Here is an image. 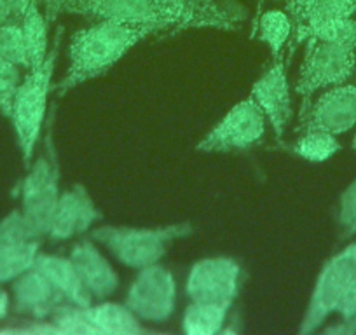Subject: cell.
<instances>
[{"instance_id":"obj_1","label":"cell","mask_w":356,"mask_h":335,"mask_svg":"<svg viewBox=\"0 0 356 335\" xmlns=\"http://www.w3.org/2000/svg\"><path fill=\"white\" fill-rule=\"evenodd\" d=\"M156 32L159 30L154 26L126 25L111 19H100L97 25L77 30L68 46V72L56 84V90L63 95L82 82L107 74L136 44Z\"/></svg>"},{"instance_id":"obj_16","label":"cell","mask_w":356,"mask_h":335,"mask_svg":"<svg viewBox=\"0 0 356 335\" xmlns=\"http://www.w3.org/2000/svg\"><path fill=\"white\" fill-rule=\"evenodd\" d=\"M13 293H15L16 311L35 314V316L53 314L65 300L53 283L35 268L15 279Z\"/></svg>"},{"instance_id":"obj_20","label":"cell","mask_w":356,"mask_h":335,"mask_svg":"<svg viewBox=\"0 0 356 335\" xmlns=\"http://www.w3.org/2000/svg\"><path fill=\"white\" fill-rule=\"evenodd\" d=\"M356 13V0H316L311 8L306 22L300 28L296 30V46L302 40L309 39L311 32L328 22L341 18H353Z\"/></svg>"},{"instance_id":"obj_21","label":"cell","mask_w":356,"mask_h":335,"mask_svg":"<svg viewBox=\"0 0 356 335\" xmlns=\"http://www.w3.org/2000/svg\"><path fill=\"white\" fill-rule=\"evenodd\" d=\"M40 241L37 238H29L11 248L8 254L0 257V285L18 279L35 264L39 255Z\"/></svg>"},{"instance_id":"obj_11","label":"cell","mask_w":356,"mask_h":335,"mask_svg":"<svg viewBox=\"0 0 356 335\" xmlns=\"http://www.w3.org/2000/svg\"><path fill=\"white\" fill-rule=\"evenodd\" d=\"M241 268L229 257H210L197 261L187 278L186 293L191 302L229 304L239 290Z\"/></svg>"},{"instance_id":"obj_3","label":"cell","mask_w":356,"mask_h":335,"mask_svg":"<svg viewBox=\"0 0 356 335\" xmlns=\"http://www.w3.org/2000/svg\"><path fill=\"white\" fill-rule=\"evenodd\" d=\"M61 33H63V30L60 28L56 33L53 51L47 54L44 65L37 70L29 72L25 81L19 82L15 100H13L9 119L13 122V128H15L16 140H18L26 166H30V163H32L33 152H35V147L40 140L44 121H46L51 77H53L54 65H56Z\"/></svg>"},{"instance_id":"obj_29","label":"cell","mask_w":356,"mask_h":335,"mask_svg":"<svg viewBox=\"0 0 356 335\" xmlns=\"http://www.w3.org/2000/svg\"><path fill=\"white\" fill-rule=\"evenodd\" d=\"M337 313L341 314L342 321L349 320V318H353L356 314V275L355 278H353L351 285H349L348 290H346L341 304H339Z\"/></svg>"},{"instance_id":"obj_22","label":"cell","mask_w":356,"mask_h":335,"mask_svg":"<svg viewBox=\"0 0 356 335\" xmlns=\"http://www.w3.org/2000/svg\"><path fill=\"white\" fill-rule=\"evenodd\" d=\"M292 32V18L283 11L262 13L259 19V26H257V33H259L260 40L267 44L273 58H278L280 54H283V49H285Z\"/></svg>"},{"instance_id":"obj_5","label":"cell","mask_w":356,"mask_h":335,"mask_svg":"<svg viewBox=\"0 0 356 335\" xmlns=\"http://www.w3.org/2000/svg\"><path fill=\"white\" fill-rule=\"evenodd\" d=\"M356 275V239L335 254L323 265L314 283L306 314L300 321L299 334H313L328 316L337 313V307Z\"/></svg>"},{"instance_id":"obj_18","label":"cell","mask_w":356,"mask_h":335,"mask_svg":"<svg viewBox=\"0 0 356 335\" xmlns=\"http://www.w3.org/2000/svg\"><path fill=\"white\" fill-rule=\"evenodd\" d=\"M47 26L46 16L39 11V2L32 0L22 18V30L25 37L26 54H29V72L37 70L44 65L47 54Z\"/></svg>"},{"instance_id":"obj_35","label":"cell","mask_w":356,"mask_h":335,"mask_svg":"<svg viewBox=\"0 0 356 335\" xmlns=\"http://www.w3.org/2000/svg\"><path fill=\"white\" fill-rule=\"evenodd\" d=\"M9 311V295L6 290L0 288V320H4L8 316Z\"/></svg>"},{"instance_id":"obj_33","label":"cell","mask_w":356,"mask_h":335,"mask_svg":"<svg viewBox=\"0 0 356 335\" xmlns=\"http://www.w3.org/2000/svg\"><path fill=\"white\" fill-rule=\"evenodd\" d=\"M161 6H168V8H178V9H187L194 4V2H184V0H152Z\"/></svg>"},{"instance_id":"obj_8","label":"cell","mask_w":356,"mask_h":335,"mask_svg":"<svg viewBox=\"0 0 356 335\" xmlns=\"http://www.w3.org/2000/svg\"><path fill=\"white\" fill-rule=\"evenodd\" d=\"M60 189L58 168L47 157H39L30 166L29 175L22 183V215L30 234L40 239L47 236L56 211Z\"/></svg>"},{"instance_id":"obj_14","label":"cell","mask_w":356,"mask_h":335,"mask_svg":"<svg viewBox=\"0 0 356 335\" xmlns=\"http://www.w3.org/2000/svg\"><path fill=\"white\" fill-rule=\"evenodd\" d=\"M100 218L102 213L95 206L88 190L77 183L70 190L60 194L47 238L51 241H67L88 231Z\"/></svg>"},{"instance_id":"obj_40","label":"cell","mask_w":356,"mask_h":335,"mask_svg":"<svg viewBox=\"0 0 356 335\" xmlns=\"http://www.w3.org/2000/svg\"><path fill=\"white\" fill-rule=\"evenodd\" d=\"M191 2H197V0H191Z\"/></svg>"},{"instance_id":"obj_34","label":"cell","mask_w":356,"mask_h":335,"mask_svg":"<svg viewBox=\"0 0 356 335\" xmlns=\"http://www.w3.org/2000/svg\"><path fill=\"white\" fill-rule=\"evenodd\" d=\"M11 16L13 13H11V8H9L8 0H0V26L6 25Z\"/></svg>"},{"instance_id":"obj_17","label":"cell","mask_w":356,"mask_h":335,"mask_svg":"<svg viewBox=\"0 0 356 335\" xmlns=\"http://www.w3.org/2000/svg\"><path fill=\"white\" fill-rule=\"evenodd\" d=\"M33 268L42 272L53 283L54 288L65 297V300H68L70 304L79 307H88L93 304V295L84 286L70 259L39 252Z\"/></svg>"},{"instance_id":"obj_9","label":"cell","mask_w":356,"mask_h":335,"mask_svg":"<svg viewBox=\"0 0 356 335\" xmlns=\"http://www.w3.org/2000/svg\"><path fill=\"white\" fill-rule=\"evenodd\" d=\"M54 320L65 332L81 334L133 335L142 332L138 316L128 306L104 302L98 306H65L61 304L53 313Z\"/></svg>"},{"instance_id":"obj_32","label":"cell","mask_w":356,"mask_h":335,"mask_svg":"<svg viewBox=\"0 0 356 335\" xmlns=\"http://www.w3.org/2000/svg\"><path fill=\"white\" fill-rule=\"evenodd\" d=\"M8 2H9V8H11L13 18L16 19H22L23 16H25L29 6L32 4V0H8Z\"/></svg>"},{"instance_id":"obj_28","label":"cell","mask_w":356,"mask_h":335,"mask_svg":"<svg viewBox=\"0 0 356 335\" xmlns=\"http://www.w3.org/2000/svg\"><path fill=\"white\" fill-rule=\"evenodd\" d=\"M19 82H22V75H19L18 65L0 56V95L4 98L6 105H8L9 115H11L13 100H15Z\"/></svg>"},{"instance_id":"obj_13","label":"cell","mask_w":356,"mask_h":335,"mask_svg":"<svg viewBox=\"0 0 356 335\" xmlns=\"http://www.w3.org/2000/svg\"><path fill=\"white\" fill-rule=\"evenodd\" d=\"M356 126V82L332 86L314 101L302 122L304 131H320L342 135Z\"/></svg>"},{"instance_id":"obj_30","label":"cell","mask_w":356,"mask_h":335,"mask_svg":"<svg viewBox=\"0 0 356 335\" xmlns=\"http://www.w3.org/2000/svg\"><path fill=\"white\" fill-rule=\"evenodd\" d=\"M286 6H289L290 18H292L293 30L300 28L304 25L307 18V13H309V0H286Z\"/></svg>"},{"instance_id":"obj_10","label":"cell","mask_w":356,"mask_h":335,"mask_svg":"<svg viewBox=\"0 0 356 335\" xmlns=\"http://www.w3.org/2000/svg\"><path fill=\"white\" fill-rule=\"evenodd\" d=\"M177 300L175 278L166 268L159 264L140 269V275L129 286L126 306L138 316V320L163 323L173 314Z\"/></svg>"},{"instance_id":"obj_36","label":"cell","mask_w":356,"mask_h":335,"mask_svg":"<svg viewBox=\"0 0 356 335\" xmlns=\"http://www.w3.org/2000/svg\"><path fill=\"white\" fill-rule=\"evenodd\" d=\"M0 112H2V115H6V117H9L8 105H6V101H4V98H2V95H0Z\"/></svg>"},{"instance_id":"obj_37","label":"cell","mask_w":356,"mask_h":335,"mask_svg":"<svg viewBox=\"0 0 356 335\" xmlns=\"http://www.w3.org/2000/svg\"><path fill=\"white\" fill-rule=\"evenodd\" d=\"M309 4H311V8H313V6L316 4V0H309ZM311 8H309V11H311ZM307 15H309V13H307Z\"/></svg>"},{"instance_id":"obj_23","label":"cell","mask_w":356,"mask_h":335,"mask_svg":"<svg viewBox=\"0 0 356 335\" xmlns=\"http://www.w3.org/2000/svg\"><path fill=\"white\" fill-rule=\"evenodd\" d=\"M289 150L309 163H325L341 150V143L337 136L332 133L309 129V131H304V135Z\"/></svg>"},{"instance_id":"obj_25","label":"cell","mask_w":356,"mask_h":335,"mask_svg":"<svg viewBox=\"0 0 356 335\" xmlns=\"http://www.w3.org/2000/svg\"><path fill=\"white\" fill-rule=\"evenodd\" d=\"M309 39L334 42L356 51V22L353 18L334 19V22H328L313 30Z\"/></svg>"},{"instance_id":"obj_24","label":"cell","mask_w":356,"mask_h":335,"mask_svg":"<svg viewBox=\"0 0 356 335\" xmlns=\"http://www.w3.org/2000/svg\"><path fill=\"white\" fill-rule=\"evenodd\" d=\"M0 56L18 65L19 68L29 70V54H26L22 25L8 22L0 26Z\"/></svg>"},{"instance_id":"obj_12","label":"cell","mask_w":356,"mask_h":335,"mask_svg":"<svg viewBox=\"0 0 356 335\" xmlns=\"http://www.w3.org/2000/svg\"><path fill=\"white\" fill-rule=\"evenodd\" d=\"M250 97L262 108L276 136L282 138L292 119V98H290L285 53L280 54L278 58H273V65L257 79Z\"/></svg>"},{"instance_id":"obj_26","label":"cell","mask_w":356,"mask_h":335,"mask_svg":"<svg viewBox=\"0 0 356 335\" xmlns=\"http://www.w3.org/2000/svg\"><path fill=\"white\" fill-rule=\"evenodd\" d=\"M29 238H33V236L30 234L29 227H26L22 211H11L4 220L0 222V257Z\"/></svg>"},{"instance_id":"obj_15","label":"cell","mask_w":356,"mask_h":335,"mask_svg":"<svg viewBox=\"0 0 356 335\" xmlns=\"http://www.w3.org/2000/svg\"><path fill=\"white\" fill-rule=\"evenodd\" d=\"M77 269L82 283L93 299L104 300L111 297L119 286V276L93 241L84 239L72 248L68 257Z\"/></svg>"},{"instance_id":"obj_6","label":"cell","mask_w":356,"mask_h":335,"mask_svg":"<svg viewBox=\"0 0 356 335\" xmlns=\"http://www.w3.org/2000/svg\"><path fill=\"white\" fill-rule=\"evenodd\" d=\"M267 117L252 97L236 104L204 136L197 150L208 154L245 152L259 145L266 135Z\"/></svg>"},{"instance_id":"obj_7","label":"cell","mask_w":356,"mask_h":335,"mask_svg":"<svg viewBox=\"0 0 356 335\" xmlns=\"http://www.w3.org/2000/svg\"><path fill=\"white\" fill-rule=\"evenodd\" d=\"M356 68V51L334 42L309 39V49L300 67L296 91L302 98L316 91L344 84Z\"/></svg>"},{"instance_id":"obj_2","label":"cell","mask_w":356,"mask_h":335,"mask_svg":"<svg viewBox=\"0 0 356 335\" xmlns=\"http://www.w3.org/2000/svg\"><path fill=\"white\" fill-rule=\"evenodd\" d=\"M65 13L82 15L88 18L111 19L126 25L154 26L161 32L170 26H225L231 28L232 19L218 11L213 4L194 2L191 8L178 9L161 6L152 0H67Z\"/></svg>"},{"instance_id":"obj_27","label":"cell","mask_w":356,"mask_h":335,"mask_svg":"<svg viewBox=\"0 0 356 335\" xmlns=\"http://www.w3.org/2000/svg\"><path fill=\"white\" fill-rule=\"evenodd\" d=\"M337 225L342 239H351L356 236V179L341 194Z\"/></svg>"},{"instance_id":"obj_4","label":"cell","mask_w":356,"mask_h":335,"mask_svg":"<svg viewBox=\"0 0 356 335\" xmlns=\"http://www.w3.org/2000/svg\"><path fill=\"white\" fill-rule=\"evenodd\" d=\"M189 234H193V225L187 222L156 229L102 225L91 232V239L111 250V254L126 268L140 271L159 264L161 259L166 255L168 245Z\"/></svg>"},{"instance_id":"obj_38","label":"cell","mask_w":356,"mask_h":335,"mask_svg":"<svg viewBox=\"0 0 356 335\" xmlns=\"http://www.w3.org/2000/svg\"><path fill=\"white\" fill-rule=\"evenodd\" d=\"M353 149H355V152H356V135H355V138H353Z\"/></svg>"},{"instance_id":"obj_39","label":"cell","mask_w":356,"mask_h":335,"mask_svg":"<svg viewBox=\"0 0 356 335\" xmlns=\"http://www.w3.org/2000/svg\"><path fill=\"white\" fill-rule=\"evenodd\" d=\"M184 2H191V0H184Z\"/></svg>"},{"instance_id":"obj_31","label":"cell","mask_w":356,"mask_h":335,"mask_svg":"<svg viewBox=\"0 0 356 335\" xmlns=\"http://www.w3.org/2000/svg\"><path fill=\"white\" fill-rule=\"evenodd\" d=\"M67 0H44V6H46V22L53 23L54 19L58 18V15H60L61 11H63V6Z\"/></svg>"},{"instance_id":"obj_19","label":"cell","mask_w":356,"mask_h":335,"mask_svg":"<svg viewBox=\"0 0 356 335\" xmlns=\"http://www.w3.org/2000/svg\"><path fill=\"white\" fill-rule=\"evenodd\" d=\"M229 309V304L191 302L182 318L184 332L189 335L218 334L227 320Z\"/></svg>"}]
</instances>
